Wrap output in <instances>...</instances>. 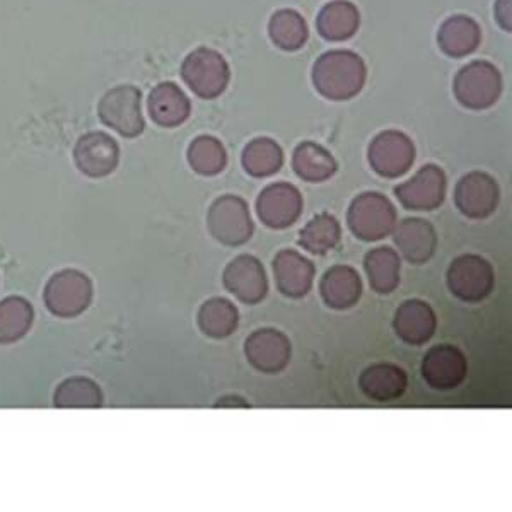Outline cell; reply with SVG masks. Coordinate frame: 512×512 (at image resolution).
I'll return each mask as SVG.
<instances>
[{"label": "cell", "mask_w": 512, "mask_h": 512, "mask_svg": "<svg viewBox=\"0 0 512 512\" xmlns=\"http://www.w3.org/2000/svg\"><path fill=\"white\" fill-rule=\"evenodd\" d=\"M511 6V0H497L495 2V18H497V23L501 24L502 30H512Z\"/></svg>", "instance_id": "cell-34"}, {"label": "cell", "mask_w": 512, "mask_h": 512, "mask_svg": "<svg viewBox=\"0 0 512 512\" xmlns=\"http://www.w3.org/2000/svg\"><path fill=\"white\" fill-rule=\"evenodd\" d=\"M77 168L91 178H103L110 175L118 166L120 149L110 135L91 132L79 139L74 151Z\"/></svg>", "instance_id": "cell-16"}, {"label": "cell", "mask_w": 512, "mask_h": 512, "mask_svg": "<svg viewBox=\"0 0 512 512\" xmlns=\"http://www.w3.org/2000/svg\"><path fill=\"white\" fill-rule=\"evenodd\" d=\"M342 239V227L332 214H320L303 227L299 233V245L313 255H326Z\"/></svg>", "instance_id": "cell-30"}, {"label": "cell", "mask_w": 512, "mask_h": 512, "mask_svg": "<svg viewBox=\"0 0 512 512\" xmlns=\"http://www.w3.org/2000/svg\"><path fill=\"white\" fill-rule=\"evenodd\" d=\"M192 113V103L173 82H163L152 89L149 96V115L161 127H180Z\"/></svg>", "instance_id": "cell-21"}, {"label": "cell", "mask_w": 512, "mask_h": 512, "mask_svg": "<svg viewBox=\"0 0 512 512\" xmlns=\"http://www.w3.org/2000/svg\"><path fill=\"white\" fill-rule=\"evenodd\" d=\"M367 279L378 294H391L400 286V267L402 260L393 248L381 246L369 251L364 260Z\"/></svg>", "instance_id": "cell-26"}, {"label": "cell", "mask_w": 512, "mask_h": 512, "mask_svg": "<svg viewBox=\"0 0 512 512\" xmlns=\"http://www.w3.org/2000/svg\"><path fill=\"white\" fill-rule=\"evenodd\" d=\"M140 99L142 94L134 86L110 89L99 101L98 115L101 122L128 139L139 137L146 127L140 110Z\"/></svg>", "instance_id": "cell-7"}, {"label": "cell", "mask_w": 512, "mask_h": 512, "mask_svg": "<svg viewBox=\"0 0 512 512\" xmlns=\"http://www.w3.org/2000/svg\"><path fill=\"white\" fill-rule=\"evenodd\" d=\"M362 393L376 402L398 400L407 391L408 376L395 364H374L359 378Z\"/></svg>", "instance_id": "cell-22"}, {"label": "cell", "mask_w": 512, "mask_h": 512, "mask_svg": "<svg viewBox=\"0 0 512 512\" xmlns=\"http://www.w3.org/2000/svg\"><path fill=\"white\" fill-rule=\"evenodd\" d=\"M291 342L275 328H262L251 333L245 344L246 359L256 371L277 374L291 361Z\"/></svg>", "instance_id": "cell-14"}, {"label": "cell", "mask_w": 512, "mask_h": 512, "mask_svg": "<svg viewBox=\"0 0 512 512\" xmlns=\"http://www.w3.org/2000/svg\"><path fill=\"white\" fill-rule=\"evenodd\" d=\"M315 274V265L297 251L284 250L275 256V284L284 296L292 299L306 296L313 287Z\"/></svg>", "instance_id": "cell-19"}, {"label": "cell", "mask_w": 512, "mask_h": 512, "mask_svg": "<svg viewBox=\"0 0 512 512\" xmlns=\"http://www.w3.org/2000/svg\"><path fill=\"white\" fill-rule=\"evenodd\" d=\"M207 226L219 243L233 248L245 245L255 233L248 204L236 195H222L210 205Z\"/></svg>", "instance_id": "cell-5"}, {"label": "cell", "mask_w": 512, "mask_h": 512, "mask_svg": "<svg viewBox=\"0 0 512 512\" xmlns=\"http://www.w3.org/2000/svg\"><path fill=\"white\" fill-rule=\"evenodd\" d=\"M393 328L405 344L419 347L434 337L437 330L436 313L424 301L410 299L396 309Z\"/></svg>", "instance_id": "cell-18"}, {"label": "cell", "mask_w": 512, "mask_h": 512, "mask_svg": "<svg viewBox=\"0 0 512 512\" xmlns=\"http://www.w3.org/2000/svg\"><path fill=\"white\" fill-rule=\"evenodd\" d=\"M367 159L371 168L383 178H400L414 166L415 146L412 139L398 130H386L374 137Z\"/></svg>", "instance_id": "cell-8"}, {"label": "cell", "mask_w": 512, "mask_h": 512, "mask_svg": "<svg viewBox=\"0 0 512 512\" xmlns=\"http://www.w3.org/2000/svg\"><path fill=\"white\" fill-rule=\"evenodd\" d=\"M482 40V31L477 21L468 16H453L446 19L437 33V43L449 57L461 59L472 55Z\"/></svg>", "instance_id": "cell-23"}, {"label": "cell", "mask_w": 512, "mask_h": 512, "mask_svg": "<svg viewBox=\"0 0 512 512\" xmlns=\"http://www.w3.org/2000/svg\"><path fill=\"white\" fill-rule=\"evenodd\" d=\"M268 33L275 45L286 52L303 48L309 38L308 24L299 12L292 9L275 12L268 24Z\"/></svg>", "instance_id": "cell-29"}, {"label": "cell", "mask_w": 512, "mask_h": 512, "mask_svg": "<svg viewBox=\"0 0 512 512\" xmlns=\"http://www.w3.org/2000/svg\"><path fill=\"white\" fill-rule=\"evenodd\" d=\"M33 309L21 297H9L0 303V344H11L30 330Z\"/></svg>", "instance_id": "cell-32"}, {"label": "cell", "mask_w": 512, "mask_h": 512, "mask_svg": "<svg viewBox=\"0 0 512 512\" xmlns=\"http://www.w3.org/2000/svg\"><path fill=\"white\" fill-rule=\"evenodd\" d=\"M181 77L198 98L221 96L231 81V69L221 53L212 48H197L181 65Z\"/></svg>", "instance_id": "cell-3"}, {"label": "cell", "mask_w": 512, "mask_h": 512, "mask_svg": "<svg viewBox=\"0 0 512 512\" xmlns=\"http://www.w3.org/2000/svg\"><path fill=\"white\" fill-rule=\"evenodd\" d=\"M466 359L453 345H437L429 350L422 361L425 383L436 390H453L466 378Z\"/></svg>", "instance_id": "cell-15"}, {"label": "cell", "mask_w": 512, "mask_h": 512, "mask_svg": "<svg viewBox=\"0 0 512 512\" xmlns=\"http://www.w3.org/2000/svg\"><path fill=\"white\" fill-rule=\"evenodd\" d=\"M448 180L443 169L436 164H427L412 180L395 188V195L405 209L436 210L446 198Z\"/></svg>", "instance_id": "cell-11"}, {"label": "cell", "mask_w": 512, "mask_h": 512, "mask_svg": "<svg viewBox=\"0 0 512 512\" xmlns=\"http://www.w3.org/2000/svg\"><path fill=\"white\" fill-rule=\"evenodd\" d=\"M260 221L270 229H286L303 214V197L291 183H274L265 188L256 200Z\"/></svg>", "instance_id": "cell-12"}, {"label": "cell", "mask_w": 512, "mask_h": 512, "mask_svg": "<svg viewBox=\"0 0 512 512\" xmlns=\"http://www.w3.org/2000/svg\"><path fill=\"white\" fill-rule=\"evenodd\" d=\"M501 200L497 181L482 171L463 176L454 188V204L468 219H487Z\"/></svg>", "instance_id": "cell-9"}, {"label": "cell", "mask_w": 512, "mask_h": 512, "mask_svg": "<svg viewBox=\"0 0 512 512\" xmlns=\"http://www.w3.org/2000/svg\"><path fill=\"white\" fill-rule=\"evenodd\" d=\"M366 79V62L349 50L325 53L313 67L316 91L333 101L354 98L361 93Z\"/></svg>", "instance_id": "cell-1"}, {"label": "cell", "mask_w": 512, "mask_h": 512, "mask_svg": "<svg viewBox=\"0 0 512 512\" xmlns=\"http://www.w3.org/2000/svg\"><path fill=\"white\" fill-rule=\"evenodd\" d=\"M396 209L378 192L361 193L347 212V222L355 238L374 243L390 236L396 226Z\"/></svg>", "instance_id": "cell-2"}, {"label": "cell", "mask_w": 512, "mask_h": 512, "mask_svg": "<svg viewBox=\"0 0 512 512\" xmlns=\"http://www.w3.org/2000/svg\"><path fill=\"white\" fill-rule=\"evenodd\" d=\"M395 245L403 258L414 265H424L429 262L437 250L436 229L431 222L412 217L400 222L393 229Z\"/></svg>", "instance_id": "cell-17"}, {"label": "cell", "mask_w": 512, "mask_h": 512, "mask_svg": "<svg viewBox=\"0 0 512 512\" xmlns=\"http://www.w3.org/2000/svg\"><path fill=\"white\" fill-rule=\"evenodd\" d=\"M216 407L245 408V407H250V403L246 402V400H243V398H241V396L229 395V396H224V398H222V400H219V402L216 403Z\"/></svg>", "instance_id": "cell-35"}, {"label": "cell", "mask_w": 512, "mask_h": 512, "mask_svg": "<svg viewBox=\"0 0 512 512\" xmlns=\"http://www.w3.org/2000/svg\"><path fill=\"white\" fill-rule=\"evenodd\" d=\"M243 168L253 178H267L279 173L284 164V151L268 137L251 140L243 151Z\"/></svg>", "instance_id": "cell-28"}, {"label": "cell", "mask_w": 512, "mask_h": 512, "mask_svg": "<svg viewBox=\"0 0 512 512\" xmlns=\"http://www.w3.org/2000/svg\"><path fill=\"white\" fill-rule=\"evenodd\" d=\"M361 14L349 0H333L318 14L316 28L325 40H350L359 30Z\"/></svg>", "instance_id": "cell-24"}, {"label": "cell", "mask_w": 512, "mask_h": 512, "mask_svg": "<svg viewBox=\"0 0 512 512\" xmlns=\"http://www.w3.org/2000/svg\"><path fill=\"white\" fill-rule=\"evenodd\" d=\"M91 296V282L86 275L76 270H64L52 277L45 291L48 309L53 315L64 318L81 315L88 308Z\"/></svg>", "instance_id": "cell-10"}, {"label": "cell", "mask_w": 512, "mask_h": 512, "mask_svg": "<svg viewBox=\"0 0 512 512\" xmlns=\"http://www.w3.org/2000/svg\"><path fill=\"white\" fill-rule=\"evenodd\" d=\"M454 96L468 110H487L502 94V76L495 65L477 60L454 77Z\"/></svg>", "instance_id": "cell-4"}, {"label": "cell", "mask_w": 512, "mask_h": 512, "mask_svg": "<svg viewBox=\"0 0 512 512\" xmlns=\"http://www.w3.org/2000/svg\"><path fill=\"white\" fill-rule=\"evenodd\" d=\"M494 268L477 255L458 256L448 270V287L465 303H482L494 291Z\"/></svg>", "instance_id": "cell-6"}, {"label": "cell", "mask_w": 512, "mask_h": 512, "mask_svg": "<svg viewBox=\"0 0 512 512\" xmlns=\"http://www.w3.org/2000/svg\"><path fill=\"white\" fill-rule=\"evenodd\" d=\"M239 313L224 297H214L198 311V326L210 338L231 337L238 330Z\"/></svg>", "instance_id": "cell-27"}, {"label": "cell", "mask_w": 512, "mask_h": 512, "mask_svg": "<svg viewBox=\"0 0 512 512\" xmlns=\"http://www.w3.org/2000/svg\"><path fill=\"white\" fill-rule=\"evenodd\" d=\"M188 163L198 175L216 176L226 168L227 152L221 140L210 135H200L190 144Z\"/></svg>", "instance_id": "cell-31"}, {"label": "cell", "mask_w": 512, "mask_h": 512, "mask_svg": "<svg viewBox=\"0 0 512 512\" xmlns=\"http://www.w3.org/2000/svg\"><path fill=\"white\" fill-rule=\"evenodd\" d=\"M224 287L245 304L262 303L268 294V277L262 262L251 255H241L227 265L222 275Z\"/></svg>", "instance_id": "cell-13"}, {"label": "cell", "mask_w": 512, "mask_h": 512, "mask_svg": "<svg viewBox=\"0 0 512 512\" xmlns=\"http://www.w3.org/2000/svg\"><path fill=\"white\" fill-rule=\"evenodd\" d=\"M292 168L304 181L321 183L337 173L338 164L325 147L315 142H303L292 154Z\"/></svg>", "instance_id": "cell-25"}, {"label": "cell", "mask_w": 512, "mask_h": 512, "mask_svg": "<svg viewBox=\"0 0 512 512\" xmlns=\"http://www.w3.org/2000/svg\"><path fill=\"white\" fill-rule=\"evenodd\" d=\"M55 405L60 408H96L101 405V391L89 379H67L57 388Z\"/></svg>", "instance_id": "cell-33"}, {"label": "cell", "mask_w": 512, "mask_h": 512, "mask_svg": "<svg viewBox=\"0 0 512 512\" xmlns=\"http://www.w3.org/2000/svg\"><path fill=\"white\" fill-rule=\"evenodd\" d=\"M320 292L328 308H354L362 296L361 275L349 265H335L321 279Z\"/></svg>", "instance_id": "cell-20"}]
</instances>
